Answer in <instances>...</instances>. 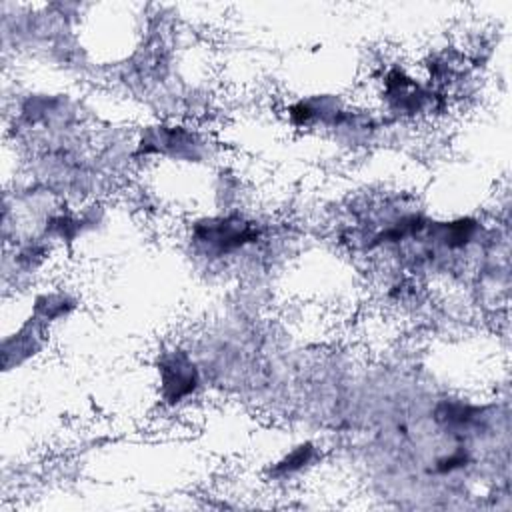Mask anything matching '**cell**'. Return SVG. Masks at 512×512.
Returning a JSON list of instances; mask_svg holds the SVG:
<instances>
[{
  "label": "cell",
  "mask_w": 512,
  "mask_h": 512,
  "mask_svg": "<svg viewBox=\"0 0 512 512\" xmlns=\"http://www.w3.org/2000/svg\"><path fill=\"white\" fill-rule=\"evenodd\" d=\"M162 386L171 402H178L196 386V370L186 358H172L162 364Z\"/></svg>",
  "instance_id": "6da1fadb"
},
{
  "label": "cell",
  "mask_w": 512,
  "mask_h": 512,
  "mask_svg": "<svg viewBox=\"0 0 512 512\" xmlns=\"http://www.w3.org/2000/svg\"><path fill=\"white\" fill-rule=\"evenodd\" d=\"M312 452H314V450H312L310 444L299 447L294 452H290L282 462H278L277 472L288 474V472H297V470L304 469V466L310 462V459H312Z\"/></svg>",
  "instance_id": "7a4b0ae2"
},
{
  "label": "cell",
  "mask_w": 512,
  "mask_h": 512,
  "mask_svg": "<svg viewBox=\"0 0 512 512\" xmlns=\"http://www.w3.org/2000/svg\"><path fill=\"white\" fill-rule=\"evenodd\" d=\"M466 462V457H462V454H457V457H450V459H444L438 462V469L442 470V472H450V470L454 469H460L462 464Z\"/></svg>",
  "instance_id": "3957f363"
}]
</instances>
